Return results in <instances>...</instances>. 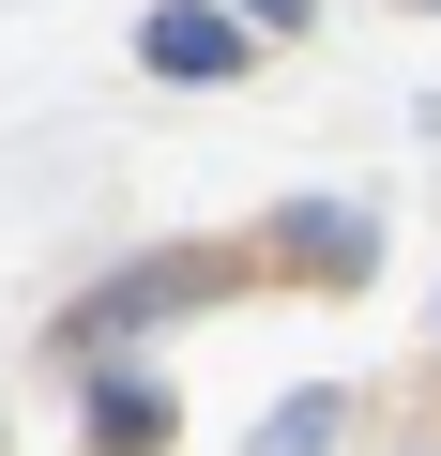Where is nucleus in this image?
<instances>
[{
    "instance_id": "obj_5",
    "label": "nucleus",
    "mask_w": 441,
    "mask_h": 456,
    "mask_svg": "<svg viewBox=\"0 0 441 456\" xmlns=\"http://www.w3.org/2000/svg\"><path fill=\"white\" fill-rule=\"evenodd\" d=\"M335 441H350V395H335V380H305V395L259 411V456H335Z\"/></svg>"
},
{
    "instance_id": "obj_4",
    "label": "nucleus",
    "mask_w": 441,
    "mask_h": 456,
    "mask_svg": "<svg viewBox=\"0 0 441 456\" xmlns=\"http://www.w3.org/2000/svg\"><path fill=\"white\" fill-rule=\"evenodd\" d=\"M274 244H290V274H320V289H365V274H380V228H365V213H290Z\"/></svg>"
},
{
    "instance_id": "obj_2",
    "label": "nucleus",
    "mask_w": 441,
    "mask_h": 456,
    "mask_svg": "<svg viewBox=\"0 0 441 456\" xmlns=\"http://www.w3.org/2000/svg\"><path fill=\"white\" fill-rule=\"evenodd\" d=\"M77 380H92V395H77V441H92V456H167V426H183V395H167L152 365H122V350H92Z\"/></svg>"
},
{
    "instance_id": "obj_1",
    "label": "nucleus",
    "mask_w": 441,
    "mask_h": 456,
    "mask_svg": "<svg viewBox=\"0 0 441 456\" xmlns=\"http://www.w3.org/2000/svg\"><path fill=\"white\" fill-rule=\"evenodd\" d=\"M229 289H244V259H229V244H167V259H122V274H107V289L61 320V350H77V365H92V350H137L152 320H183V305H229Z\"/></svg>"
},
{
    "instance_id": "obj_6",
    "label": "nucleus",
    "mask_w": 441,
    "mask_h": 456,
    "mask_svg": "<svg viewBox=\"0 0 441 456\" xmlns=\"http://www.w3.org/2000/svg\"><path fill=\"white\" fill-rule=\"evenodd\" d=\"M244 16H259V31H305V16H320V0H244Z\"/></svg>"
},
{
    "instance_id": "obj_3",
    "label": "nucleus",
    "mask_w": 441,
    "mask_h": 456,
    "mask_svg": "<svg viewBox=\"0 0 441 456\" xmlns=\"http://www.w3.org/2000/svg\"><path fill=\"white\" fill-rule=\"evenodd\" d=\"M137 61L183 77V92H198V77L229 92V77H244V16H213V0H152V16H137Z\"/></svg>"
},
{
    "instance_id": "obj_7",
    "label": "nucleus",
    "mask_w": 441,
    "mask_h": 456,
    "mask_svg": "<svg viewBox=\"0 0 441 456\" xmlns=\"http://www.w3.org/2000/svg\"><path fill=\"white\" fill-rule=\"evenodd\" d=\"M411 16H441V0H411Z\"/></svg>"
}]
</instances>
